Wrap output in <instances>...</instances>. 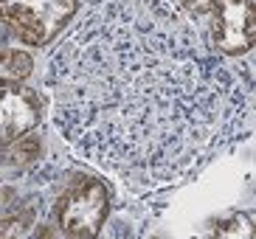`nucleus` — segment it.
<instances>
[{
	"label": "nucleus",
	"mask_w": 256,
	"mask_h": 239,
	"mask_svg": "<svg viewBox=\"0 0 256 239\" xmlns=\"http://www.w3.org/2000/svg\"><path fill=\"white\" fill-rule=\"evenodd\" d=\"M110 208L113 197L104 180L90 172H76L54 200V222L62 236H96L104 228Z\"/></svg>",
	"instance_id": "f03ea898"
},
{
	"label": "nucleus",
	"mask_w": 256,
	"mask_h": 239,
	"mask_svg": "<svg viewBox=\"0 0 256 239\" xmlns=\"http://www.w3.org/2000/svg\"><path fill=\"white\" fill-rule=\"evenodd\" d=\"M206 37L226 56H245L256 40V17L250 0H214L208 6Z\"/></svg>",
	"instance_id": "20e7f679"
},
{
	"label": "nucleus",
	"mask_w": 256,
	"mask_h": 239,
	"mask_svg": "<svg viewBox=\"0 0 256 239\" xmlns=\"http://www.w3.org/2000/svg\"><path fill=\"white\" fill-rule=\"evenodd\" d=\"M88 3H98V0H88Z\"/></svg>",
	"instance_id": "9d476101"
},
{
	"label": "nucleus",
	"mask_w": 256,
	"mask_h": 239,
	"mask_svg": "<svg viewBox=\"0 0 256 239\" xmlns=\"http://www.w3.org/2000/svg\"><path fill=\"white\" fill-rule=\"evenodd\" d=\"M34 70V56L23 48H0V88L26 82Z\"/></svg>",
	"instance_id": "423d86ee"
},
{
	"label": "nucleus",
	"mask_w": 256,
	"mask_h": 239,
	"mask_svg": "<svg viewBox=\"0 0 256 239\" xmlns=\"http://www.w3.org/2000/svg\"><path fill=\"white\" fill-rule=\"evenodd\" d=\"M82 0H0V26L28 48H46L76 17Z\"/></svg>",
	"instance_id": "7ed1b4c3"
},
{
	"label": "nucleus",
	"mask_w": 256,
	"mask_h": 239,
	"mask_svg": "<svg viewBox=\"0 0 256 239\" xmlns=\"http://www.w3.org/2000/svg\"><path fill=\"white\" fill-rule=\"evenodd\" d=\"M245 220H248L245 214H231L226 222H217L214 234L217 236H245V231H240V222H245Z\"/></svg>",
	"instance_id": "6e6552de"
},
{
	"label": "nucleus",
	"mask_w": 256,
	"mask_h": 239,
	"mask_svg": "<svg viewBox=\"0 0 256 239\" xmlns=\"http://www.w3.org/2000/svg\"><path fill=\"white\" fill-rule=\"evenodd\" d=\"M68 146L132 192L203 172L250 135V84L172 0H98L48 54Z\"/></svg>",
	"instance_id": "f257e3e1"
},
{
	"label": "nucleus",
	"mask_w": 256,
	"mask_h": 239,
	"mask_svg": "<svg viewBox=\"0 0 256 239\" xmlns=\"http://www.w3.org/2000/svg\"><path fill=\"white\" fill-rule=\"evenodd\" d=\"M46 116V98L28 84L0 88V150L28 135Z\"/></svg>",
	"instance_id": "39448f33"
},
{
	"label": "nucleus",
	"mask_w": 256,
	"mask_h": 239,
	"mask_svg": "<svg viewBox=\"0 0 256 239\" xmlns=\"http://www.w3.org/2000/svg\"><path fill=\"white\" fill-rule=\"evenodd\" d=\"M0 166H3V158H0Z\"/></svg>",
	"instance_id": "9b49d317"
},
{
	"label": "nucleus",
	"mask_w": 256,
	"mask_h": 239,
	"mask_svg": "<svg viewBox=\"0 0 256 239\" xmlns=\"http://www.w3.org/2000/svg\"><path fill=\"white\" fill-rule=\"evenodd\" d=\"M172 3L174 6H180L183 12H188L194 20H203V17L208 14V6L214 3V0H172Z\"/></svg>",
	"instance_id": "1a4fd4ad"
},
{
	"label": "nucleus",
	"mask_w": 256,
	"mask_h": 239,
	"mask_svg": "<svg viewBox=\"0 0 256 239\" xmlns=\"http://www.w3.org/2000/svg\"><path fill=\"white\" fill-rule=\"evenodd\" d=\"M31 222H34V211L28 214L26 208H20V211H14L12 217H6L0 222V236H20V234H28Z\"/></svg>",
	"instance_id": "0eeeda50"
}]
</instances>
